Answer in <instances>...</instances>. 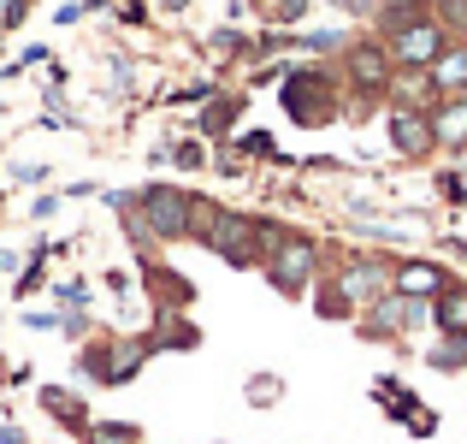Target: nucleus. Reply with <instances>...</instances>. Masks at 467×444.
I'll use <instances>...</instances> for the list:
<instances>
[{"label": "nucleus", "mask_w": 467, "mask_h": 444, "mask_svg": "<svg viewBox=\"0 0 467 444\" xmlns=\"http://www.w3.org/2000/svg\"><path fill=\"white\" fill-rule=\"evenodd\" d=\"M278 397H285V386H278L273 374H254L249 379V403H254V409H266V403H278Z\"/></svg>", "instance_id": "16"}, {"label": "nucleus", "mask_w": 467, "mask_h": 444, "mask_svg": "<svg viewBox=\"0 0 467 444\" xmlns=\"http://www.w3.org/2000/svg\"><path fill=\"white\" fill-rule=\"evenodd\" d=\"M24 18V0H0V30H6V24H18Z\"/></svg>", "instance_id": "18"}, {"label": "nucleus", "mask_w": 467, "mask_h": 444, "mask_svg": "<svg viewBox=\"0 0 467 444\" xmlns=\"http://www.w3.org/2000/svg\"><path fill=\"white\" fill-rule=\"evenodd\" d=\"M266 273H273V285L285 296H296L302 285H308V273H314V243L308 238H285L273 249V267H266Z\"/></svg>", "instance_id": "4"}, {"label": "nucleus", "mask_w": 467, "mask_h": 444, "mask_svg": "<svg viewBox=\"0 0 467 444\" xmlns=\"http://www.w3.org/2000/svg\"><path fill=\"white\" fill-rule=\"evenodd\" d=\"M432 137H438V143H450V148H462V143H467V101H450V107H438V119H432Z\"/></svg>", "instance_id": "9"}, {"label": "nucleus", "mask_w": 467, "mask_h": 444, "mask_svg": "<svg viewBox=\"0 0 467 444\" xmlns=\"http://www.w3.org/2000/svg\"><path fill=\"white\" fill-rule=\"evenodd\" d=\"M302 6H308V0H278L273 18H285V24H290V18H302Z\"/></svg>", "instance_id": "19"}, {"label": "nucleus", "mask_w": 467, "mask_h": 444, "mask_svg": "<svg viewBox=\"0 0 467 444\" xmlns=\"http://www.w3.org/2000/svg\"><path fill=\"white\" fill-rule=\"evenodd\" d=\"M426 362H432L438 374H456V367L467 362V332H444V344H438V350H426Z\"/></svg>", "instance_id": "10"}, {"label": "nucleus", "mask_w": 467, "mask_h": 444, "mask_svg": "<svg viewBox=\"0 0 467 444\" xmlns=\"http://www.w3.org/2000/svg\"><path fill=\"white\" fill-rule=\"evenodd\" d=\"M0 444H24V433L18 427H0Z\"/></svg>", "instance_id": "21"}, {"label": "nucleus", "mask_w": 467, "mask_h": 444, "mask_svg": "<svg viewBox=\"0 0 467 444\" xmlns=\"http://www.w3.org/2000/svg\"><path fill=\"white\" fill-rule=\"evenodd\" d=\"M89 444H137V427H125V421H95L89 427Z\"/></svg>", "instance_id": "15"}, {"label": "nucleus", "mask_w": 467, "mask_h": 444, "mask_svg": "<svg viewBox=\"0 0 467 444\" xmlns=\"http://www.w3.org/2000/svg\"><path fill=\"white\" fill-rule=\"evenodd\" d=\"M137 214H142V226H149L154 238H183V231H195V196L154 184V190L137 196Z\"/></svg>", "instance_id": "2"}, {"label": "nucleus", "mask_w": 467, "mask_h": 444, "mask_svg": "<svg viewBox=\"0 0 467 444\" xmlns=\"http://www.w3.org/2000/svg\"><path fill=\"white\" fill-rule=\"evenodd\" d=\"M243 148H249V154H273V137H261V131H254V137H243Z\"/></svg>", "instance_id": "20"}, {"label": "nucleus", "mask_w": 467, "mask_h": 444, "mask_svg": "<svg viewBox=\"0 0 467 444\" xmlns=\"http://www.w3.org/2000/svg\"><path fill=\"white\" fill-rule=\"evenodd\" d=\"M195 231H202V238L213 243L225 261H237V267H249L254 255H261V243H266V231L254 226V219H243V214H213V207H195Z\"/></svg>", "instance_id": "1"}, {"label": "nucleus", "mask_w": 467, "mask_h": 444, "mask_svg": "<svg viewBox=\"0 0 467 444\" xmlns=\"http://www.w3.org/2000/svg\"><path fill=\"white\" fill-rule=\"evenodd\" d=\"M432 83H444V90H456V83H467V54H450V59H438V78Z\"/></svg>", "instance_id": "17"}, {"label": "nucleus", "mask_w": 467, "mask_h": 444, "mask_svg": "<svg viewBox=\"0 0 467 444\" xmlns=\"http://www.w3.org/2000/svg\"><path fill=\"white\" fill-rule=\"evenodd\" d=\"M390 54H397L402 66H432V59H444V30H438L432 18L397 24V30H390Z\"/></svg>", "instance_id": "3"}, {"label": "nucleus", "mask_w": 467, "mask_h": 444, "mask_svg": "<svg viewBox=\"0 0 467 444\" xmlns=\"http://www.w3.org/2000/svg\"><path fill=\"white\" fill-rule=\"evenodd\" d=\"M355 78L379 90V83H385V54H379V48H355Z\"/></svg>", "instance_id": "14"}, {"label": "nucleus", "mask_w": 467, "mask_h": 444, "mask_svg": "<svg viewBox=\"0 0 467 444\" xmlns=\"http://www.w3.org/2000/svg\"><path fill=\"white\" fill-rule=\"evenodd\" d=\"M397 296H444V273L438 267H426V261H414V267H402L397 273Z\"/></svg>", "instance_id": "8"}, {"label": "nucleus", "mask_w": 467, "mask_h": 444, "mask_svg": "<svg viewBox=\"0 0 467 444\" xmlns=\"http://www.w3.org/2000/svg\"><path fill=\"white\" fill-rule=\"evenodd\" d=\"M337 291H343V296H355V302H373V291H379V273H373V267H349Z\"/></svg>", "instance_id": "13"}, {"label": "nucleus", "mask_w": 467, "mask_h": 444, "mask_svg": "<svg viewBox=\"0 0 467 444\" xmlns=\"http://www.w3.org/2000/svg\"><path fill=\"white\" fill-rule=\"evenodd\" d=\"M42 409L54 415V421L83 427V433H89V421H83V403H78V397H66V391H42Z\"/></svg>", "instance_id": "11"}, {"label": "nucleus", "mask_w": 467, "mask_h": 444, "mask_svg": "<svg viewBox=\"0 0 467 444\" xmlns=\"http://www.w3.org/2000/svg\"><path fill=\"white\" fill-rule=\"evenodd\" d=\"M390 143L402 148V154H426L438 137H432V119H420V113H397L390 119Z\"/></svg>", "instance_id": "6"}, {"label": "nucleus", "mask_w": 467, "mask_h": 444, "mask_svg": "<svg viewBox=\"0 0 467 444\" xmlns=\"http://www.w3.org/2000/svg\"><path fill=\"white\" fill-rule=\"evenodd\" d=\"M142 355H149L142 344H113V350H89V355H83V367H89L95 379H107V386H119V379H130L142 367Z\"/></svg>", "instance_id": "5"}, {"label": "nucleus", "mask_w": 467, "mask_h": 444, "mask_svg": "<svg viewBox=\"0 0 467 444\" xmlns=\"http://www.w3.org/2000/svg\"><path fill=\"white\" fill-rule=\"evenodd\" d=\"M420 320V308L409 302V296H379V308L367 314V332H402Z\"/></svg>", "instance_id": "7"}, {"label": "nucleus", "mask_w": 467, "mask_h": 444, "mask_svg": "<svg viewBox=\"0 0 467 444\" xmlns=\"http://www.w3.org/2000/svg\"><path fill=\"white\" fill-rule=\"evenodd\" d=\"M438 326H444V332H467V291H444V296H438Z\"/></svg>", "instance_id": "12"}, {"label": "nucleus", "mask_w": 467, "mask_h": 444, "mask_svg": "<svg viewBox=\"0 0 467 444\" xmlns=\"http://www.w3.org/2000/svg\"><path fill=\"white\" fill-rule=\"evenodd\" d=\"M385 6H402V0H385Z\"/></svg>", "instance_id": "22"}]
</instances>
